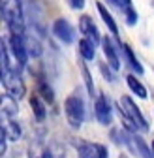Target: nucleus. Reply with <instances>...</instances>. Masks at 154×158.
<instances>
[{
    "label": "nucleus",
    "mask_w": 154,
    "mask_h": 158,
    "mask_svg": "<svg viewBox=\"0 0 154 158\" xmlns=\"http://www.w3.org/2000/svg\"><path fill=\"white\" fill-rule=\"evenodd\" d=\"M10 51L15 58V62H17V68L21 70L26 66L28 62V55H26V49H25V40L23 36H19V34H10Z\"/></svg>",
    "instance_id": "423d86ee"
},
{
    "label": "nucleus",
    "mask_w": 154,
    "mask_h": 158,
    "mask_svg": "<svg viewBox=\"0 0 154 158\" xmlns=\"http://www.w3.org/2000/svg\"><path fill=\"white\" fill-rule=\"evenodd\" d=\"M47 158H66V149L60 143H51L47 147Z\"/></svg>",
    "instance_id": "412c9836"
},
{
    "label": "nucleus",
    "mask_w": 154,
    "mask_h": 158,
    "mask_svg": "<svg viewBox=\"0 0 154 158\" xmlns=\"http://www.w3.org/2000/svg\"><path fill=\"white\" fill-rule=\"evenodd\" d=\"M66 2H68V6H70L71 10H75V11H81V10H85L87 0H66Z\"/></svg>",
    "instance_id": "b1692460"
},
{
    "label": "nucleus",
    "mask_w": 154,
    "mask_h": 158,
    "mask_svg": "<svg viewBox=\"0 0 154 158\" xmlns=\"http://www.w3.org/2000/svg\"><path fill=\"white\" fill-rule=\"evenodd\" d=\"M23 40H25V49H26V55H28V56H32V58L42 56L43 47H42V42H40L36 36L25 32V34H23Z\"/></svg>",
    "instance_id": "4468645a"
},
{
    "label": "nucleus",
    "mask_w": 154,
    "mask_h": 158,
    "mask_svg": "<svg viewBox=\"0 0 154 158\" xmlns=\"http://www.w3.org/2000/svg\"><path fill=\"white\" fill-rule=\"evenodd\" d=\"M79 66H81V73H83V79H85L87 90H88V94L94 98V81H92V75H90L88 68H87V62H85V60H81V62H79Z\"/></svg>",
    "instance_id": "aec40b11"
},
{
    "label": "nucleus",
    "mask_w": 154,
    "mask_h": 158,
    "mask_svg": "<svg viewBox=\"0 0 154 158\" xmlns=\"http://www.w3.org/2000/svg\"><path fill=\"white\" fill-rule=\"evenodd\" d=\"M119 47H120V51H122V55H124V60H126L128 66L132 68V72H136V73L143 75V73H145V68H143V64L139 62V58L136 56L133 49H132L128 44H122V42H119Z\"/></svg>",
    "instance_id": "f8f14e48"
},
{
    "label": "nucleus",
    "mask_w": 154,
    "mask_h": 158,
    "mask_svg": "<svg viewBox=\"0 0 154 158\" xmlns=\"http://www.w3.org/2000/svg\"><path fill=\"white\" fill-rule=\"evenodd\" d=\"M77 154L79 158H109V151L102 143L92 141H77Z\"/></svg>",
    "instance_id": "39448f33"
},
{
    "label": "nucleus",
    "mask_w": 154,
    "mask_h": 158,
    "mask_svg": "<svg viewBox=\"0 0 154 158\" xmlns=\"http://www.w3.org/2000/svg\"><path fill=\"white\" fill-rule=\"evenodd\" d=\"M79 55H81V60L90 62V60H94V58H96V47L88 42V40L81 38L79 40Z\"/></svg>",
    "instance_id": "f3484780"
},
{
    "label": "nucleus",
    "mask_w": 154,
    "mask_h": 158,
    "mask_svg": "<svg viewBox=\"0 0 154 158\" xmlns=\"http://www.w3.org/2000/svg\"><path fill=\"white\" fill-rule=\"evenodd\" d=\"M124 17H126V23L130 25V27H133L137 23V11L133 10V6H128L126 10H124Z\"/></svg>",
    "instance_id": "4be33fe9"
},
{
    "label": "nucleus",
    "mask_w": 154,
    "mask_h": 158,
    "mask_svg": "<svg viewBox=\"0 0 154 158\" xmlns=\"http://www.w3.org/2000/svg\"><path fill=\"white\" fill-rule=\"evenodd\" d=\"M94 115L98 118V123L103 126H109L113 123V107H111L109 98L103 92H100L94 100Z\"/></svg>",
    "instance_id": "20e7f679"
},
{
    "label": "nucleus",
    "mask_w": 154,
    "mask_h": 158,
    "mask_svg": "<svg viewBox=\"0 0 154 158\" xmlns=\"http://www.w3.org/2000/svg\"><path fill=\"white\" fill-rule=\"evenodd\" d=\"M119 158H128V156H124V154H120V156H119Z\"/></svg>",
    "instance_id": "cd10ccee"
},
{
    "label": "nucleus",
    "mask_w": 154,
    "mask_h": 158,
    "mask_svg": "<svg viewBox=\"0 0 154 158\" xmlns=\"http://www.w3.org/2000/svg\"><path fill=\"white\" fill-rule=\"evenodd\" d=\"M100 44H102V49H103V55H105V58H107L109 68H111L113 72H119V70H120V56H119V53H117V47H115L113 40H111L109 36H103Z\"/></svg>",
    "instance_id": "1a4fd4ad"
},
{
    "label": "nucleus",
    "mask_w": 154,
    "mask_h": 158,
    "mask_svg": "<svg viewBox=\"0 0 154 158\" xmlns=\"http://www.w3.org/2000/svg\"><path fill=\"white\" fill-rule=\"evenodd\" d=\"M38 96L42 98V100H45V102H49V104H53L55 102V92H53V89H51V85L45 81V79H38Z\"/></svg>",
    "instance_id": "a211bd4d"
},
{
    "label": "nucleus",
    "mask_w": 154,
    "mask_h": 158,
    "mask_svg": "<svg viewBox=\"0 0 154 158\" xmlns=\"http://www.w3.org/2000/svg\"><path fill=\"white\" fill-rule=\"evenodd\" d=\"M64 113H66V121L71 128L79 130L85 123V115H87V109H85V102L83 98L73 92L70 94L66 100H64Z\"/></svg>",
    "instance_id": "f03ea898"
},
{
    "label": "nucleus",
    "mask_w": 154,
    "mask_h": 158,
    "mask_svg": "<svg viewBox=\"0 0 154 158\" xmlns=\"http://www.w3.org/2000/svg\"><path fill=\"white\" fill-rule=\"evenodd\" d=\"M6 145H8V139H6V134H4L2 123H0V158L6 154Z\"/></svg>",
    "instance_id": "5701e85b"
},
{
    "label": "nucleus",
    "mask_w": 154,
    "mask_h": 158,
    "mask_svg": "<svg viewBox=\"0 0 154 158\" xmlns=\"http://www.w3.org/2000/svg\"><path fill=\"white\" fill-rule=\"evenodd\" d=\"M119 113L122 117V123L126 124L128 132H148V121L145 118L139 106L130 96H120L119 100Z\"/></svg>",
    "instance_id": "f257e3e1"
},
{
    "label": "nucleus",
    "mask_w": 154,
    "mask_h": 158,
    "mask_svg": "<svg viewBox=\"0 0 154 158\" xmlns=\"http://www.w3.org/2000/svg\"><path fill=\"white\" fill-rule=\"evenodd\" d=\"M28 102H30V109H32V113H34V118H36L38 123H43L45 118H47V107H45V102H43L38 94H32Z\"/></svg>",
    "instance_id": "2eb2a0df"
},
{
    "label": "nucleus",
    "mask_w": 154,
    "mask_h": 158,
    "mask_svg": "<svg viewBox=\"0 0 154 158\" xmlns=\"http://www.w3.org/2000/svg\"><path fill=\"white\" fill-rule=\"evenodd\" d=\"M0 123H2V128H4L8 141H19L23 137V128H21L17 118H0Z\"/></svg>",
    "instance_id": "9b49d317"
},
{
    "label": "nucleus",
    "mask_w": 154,
    "mask_h": 158,
    "mask_svg": "<svg viewBox=\"0 0 154 158\" xmlns=\"http://www.w3.org/2000/svg\"><path fill=\"white\" fill-rule=\"evenodd\" d=\"M19 113V106H17V100L10 94H0V118H15Z\"/></svg>",
    "instance_id": "9d476101"
},
{
    "label": "nucleus",
    "mask_w": 154,
    "mask_h": 158,
    "mask_svg": "<svg viewBox=\"0 0 154 158\" xmlns=\"http://www.w3.org/2000/svg\"><path fill=\"white\" fill-rule=\"evenodd\" d=\"M28 158H47V147L42 141H32L26 151Z\"/></svg>",
    "instance_id": "6ab92c4d"
},
{
    "label": "nucleus",
    "mask_w": 154,
    "mask_h": 158,
    "mask_svg": "<svg viewBox=\"0 0 154 158\" xmlns=\"http://www.w3.org/2000/svg\"><path fill=\"white\" fill-rule=\"evenodd\" d=\"M111 2H113L115 6H117V8H120L122 11H124L128 6H132V0H111Z\"/></svg>",
    "instance_id": "a878e982"
},
{
    "label": "nucleus",
    "mask_w": 154,
    "mask_h": 158,
    "mask_svg": "<svg viewBox=\"0 0 154 158\" xmlns=\"http://www.w3.org/2000/svg\"><path fill=\"white\" fill-rule=\"evenodd\" d=\"M51 30H53L55 38L59 40V42H62V44H66V45L73 44V40H75L73 27L70 25V21H66L64 17H59V19H56V21L53 23V27H51Z\"/></svg>",
    "instance_id": "6e6552de"
},
{
    "label": "nucleus",
    "mask_w": 154,
    "mask_h": 158,
    "mask_svg": "<svg viewBox=\"0 0 154 158\" xmlns=\"http://www.w3.org/2000/svg\"><path fill=\"white\" fill-rule=\"evenodd\" d=\"M79 30L83 32V38L88 40L94 47L102 42V34H100L98 27H96L94 19H92L90 15H81V17H79Z\"/></svg>",
    "instance_id": "0eeeda50"
},
{
    "label": "nucleus",
    "mask_w": 154,
    "mask_h": 158,
    "mask_svg": "<svg viewBox=\"0 0 154 158\" xmlns=\"http://www.w3.org/2000/svg\"><path fill=\"white\" fill-rule=\"evenodd\" d=\"M2 83H4V89H6V94H10L13 100H23L26 96V87H25V81L21 77V70L17 68H8L2 75Z\"/></svg>",
    "instance_id": "7ed1b4c3"
},
{
    "label": "nucleus",
    "mask_w": 154,
    "mask_h": 158,
    "mask_svg": "<svg viewBox=\"0 0 154 158\" xmlns=\"http://www.w3.org/2000/svg\"><path fill=\"white\" fill-rule=\"evenodd\" d=\"M126 83H128V89L136 94L137 98H141V100H147V98H148L147 87L139 81V77H136L133 73H128V75H126Z\"/></svg>",
    "instance_id": "dca6fc26"
},
{
    "label": "nucleus",
    "mask_w": 154,
    "mask_h": 158,
    "mask_svg": "<svg viewBox=\"0 0 154 158\" xmlns=\"http://www.w3.org/2000/svg\"><path fill=\"white\" fill-rule=\"evenodd\" d=\"M100 70H102V73L107 81H115V73L111 72V68H107V64H100Z\"/></svg>",
    "instance_id": "393cba45"
},
{
    "label": "nucleus",
    "mask_w": 154,
    "mask_h": 158,
    "mask_svg": "<svg viewBox=\"0 0 154 158\" xmlns=\"http://www.w3.org/2000/svg\"><path fill=\"white\" fill-rule=\"evenodd\" d=\"M150 158H154V139H152V145H150Z\"/></svg>",
    "instance_id": "bb28decb"
},
{
    "label": "nucleus",
    "mask_w": 154,
    "mask_h": 158,
    "mask_svg": "<svg viewBox=\"0 0 154 158\" xmlns=\"http://www.w3.org/2000/svg\"><path fill=\"white\" fill-rule=\"evenodd\" d=\"M96 10H98V13H100V17H102V21L105 23V27L109 28V32L113 34V38L117 40V42H120V40H119V27H117L115 17L111 15V11L103 6V2H96Z\"/></svg>",
    "instance_id": "ddd939ff"
}]
</instances>
